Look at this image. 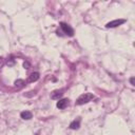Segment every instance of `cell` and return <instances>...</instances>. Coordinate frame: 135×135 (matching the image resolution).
<instances>
[{
	"label": "cell",
	"mask_w": 135,
	"mask_h": 135,
	"mask_svg": "<svg viewBox=\"0 0 135 135\" xmlns=\"http://www.w3.org/2000/svg\"><path fill=\"white\" fill-rule=\"evenodd\" d=\"M92 99H94V95L91 94V93H84V94H81L77 100H76V104L77 105H81V104H84V103H88L89 101H91Z\"/></svg>",
	"instance_id": "6da1fadb"
},
{
	"label": "cell",
	"mask_w": 135,
	"mask_h": 135,
	"mask_svg": "<svg viewBox=\"0 0 135 135\" xmlns=\"http://www.w3.org/2000/svg\"><path fill=\"white\" fill-rule=\"evenodd\" d=\"M60 26H61L62 31H63L66 35H69V36H73V35H74V30H73L69 24H66V23H64V22H61V23H60Z\"/></svg>",
	"instance_id": "7a4b0ae2"
},
{
	"label": "cell",
	"mask_w": 135,
	"mask_h": 135,
	"mask_svg": "<svg viewBox=\"0 0 135 135\" xmlns=\"http://www.w3.org/2000/svg\"><path fill=\"white\" fill-rule=\"evenodd\" d=\"M126 20L124 19H116V20H113V21H110L105 24L107 27H116L118 25H121L122 23H124Z\"/></svg>",
	"instance_id": "3957f363"
},
{
	"label": "cell",
	"mask_w": 135,
	"mask_h": 135,
	"mask_svg": "<svg viewBox=\"0 0 135 135\" xmlns=\"http://www.w3.org/2000/svg\"><path fill=\"white\" fill-rule=\"evenodd\" d=\"M69 103V100L68 99H60L58 102H57V108L58 109H64Z\"/></svg>",
	"instance_id": "277c9868"
},
{
	"label": "cell",
	"mask_w": 135,
	"mask_h": 135,
	"mask_svg": "<svg viewBox=\"0 0 135 135\" xmlns=\"http://www.w3.org/2000/svg\"><path fill=\"white\" fill-rule=\"evenodd\" d=\"M63 91L62 90H57V91H54L53 93H52V95H51V98L52 99H58L59 97H61L62 96V93Z\"/></svg>",
	"instance_id": "5b68a950"
},
{
	"label": "cell",
	"mask_w": 135,
	"mask_h": 135,
	"mask_svg": "<svg viewBox=\"0 0 135 135\" xmlns=\"http://www.w3.org/2000/svg\"><path fill=\"white\" fill-rule=\"evenodd\" d=\"M20 116H21L22 119H26V120H28V119H31L33 117V115H32V113L30 111H23V112H21Z\"/></svg>",
	"instance_id": "8992f818"
},
{
	"label": "cell",
	"mask_w": 135,
	"mask_h": 135,
	"mask_svg": "<svg viewBox=\"0 0 135 135\" xmlns=\"http://www.w3.org/2000/svg\"><path fill=\"white\" fill-rule=\"evenodd\" d=\"M38 79H39V73H38V72H34V73H32V74L30 75V77H28V81H30V82L37 81Z\"/></svg>",
	"instance_id": "52a82bcc"
},
{
	"label": "cell",
	"mask_w": 135,
	"mask_h": 135,
	"mask_svg": "<svg viewBox=\"0 0 135 135\" xmlns=\"http://www.w3.org/2000/svg\"><path fill=\"white\" fill-rule=\"evenodd\" d=\"M79 127H80V119L74 120L70 123V129H72V130H77Z\"/></svg>",
	"instance_id": "ba28073f"
},
{
	"label": "cell",
	"mask_w": 135,
	"mask_h": 135,
	"mask_svg": "<svg viewBox=\"0 0 135 135\" xmlns=\"http://www.w3.org/2000/svg\"><path fill=\"white\" fill-rule=\"evenodd\" d=\"M23 84H24V80H22V79H17V80L15 81V85L18 86V88L23 86Z\"/></svg>",
	"instance_id": "9c48e42d"
},
{
	"label": "cell",
	"mask_w": 135,
	"mask_h": 135,
	"mask_svg": "<svg viewBox=\"0 0 135 135\" xmlns=\"http://www.w3.org/2000/svg\"><path fill=\"white\" fill-rule=\"evenodd\" d=\"M130 82H131V84H132V85H134V84H135V80H134V77L130 78Z\"/></svg>",
	"instance_id": "30bf717a"
},
{
	"label": "cell",
	"mask_w": 135,
	"mask_h": 135,
	"mask_svg": "<svg viewBox=\"0 0 135 135\" xmlns=\"http://www.w3.org/2000/svg\"><path fill=\"white\" fill-rule=\"evenodd\" d=\"M3 63H4V60H3V58H2V57H0V68L3 65Z\"/></svg>",
	"instance_id": "8fae6325"
}]
</instances>
